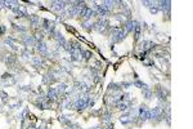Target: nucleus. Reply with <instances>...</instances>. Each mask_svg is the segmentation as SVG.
Instances as JSON below:
<instances>
[{
  "label": "nucleus",
  "instance_id": "f257e3e1",
  "mask_svg": "<svg viewBox=\"0 0 193 129\" xmlns=\"http://www.w3.org/2000/svg\"><path fill=\"white\" fill-rule=\"evenodd\" d=\"M158 4H160V5H157L158 9H162L163 12H167V13L170 12V4H171L170 1H160Z\"/></svg>",
  "mask_w": 193,
  "mask_h": 129
},
{
  "label": "nucleus",
  "instance_id": "f03ea898",
  "mask_svg": "<svg viewBox=\"0 0 193 129\" xmlns=\"http://www.w3.org/2000/svg\"><path fill=\"white\" fill-rule=\"evenodd\" d=\"M57 96H58L57 91H55L54 88H50L49 92H48V99H49V101H54V99L57 98Z\"/></svg>",
  "mask_w": 193,
  "mask_h": 129
},
{
  "label": "nucleus",
  "instance_id": "7ed1b4c3",
  "mask_svg": "<svg viewBox=\"0 0 193 129\" xmlns=\"http://www.w3.org/2000/svg\"><path fill=\"white\" fill-rule=\"evenodd\" d=\"M120 121L122 123V124H129L130 121H133L131 115H130V114H125V115H122V116L120 117Z\"/></svg>",
  "mask_w": 193,
  "mask_h": 129
},
{
  "label": "nucleus",
  "instance_id": "20e7f679",
  "mask_svg": "<svg viewBox=\"0 0 193 129\" xmlns=\"http://www.w3.org/2000/svg\"><path fill=\"white\" fill-rule=\"evenodd\" d=\"M37 49L41 52V54H48V48H47V44L45 43H37Z\"/></svg>",
  "mask_w": 193,
  "mask_h": 129
},
{
  "label": "nucleus",
  "instance_id": "39448f33",
  "mask_svg": "<svg viewBox=\"0 0 193 129\" xmlns=\"http://www.w3.org/2000/svg\"><path fill=\"white\" fill-rule=\"evenodd\" d=\"M117 109L120 110V111H126L129 109V103H126V102H118L117 103Z\"/></svg>",
  "mask_w": 193,
  "mask_h": 129
},
{
  "label": "nucleus",
  "instance_id": "423d86ee",
  "mask_svg": "<svg viewBox=\"0 0 193 129\" xmlns=\"http://www.w3.org/2000/svg\"><path fill=\"white\" fill-rule=\"evenodd\" d=\"M143 94H144V97L147 99H152V96H153V93L149 88H147V89H143Z\"/></svg>",
  "mask_w": 193,
  "mask_h": 129
},
{
  "label": "nucleus",
  "instance_id": "0eeeda50",
  "mask_svg": "<svg viewBox=\"0 0 193 129\" xmlns=\"http://www.w3.org/2000/svg\"><path fill=\"white\" fill-rule=\"evenodd\" d=\"M66 89H67V85H66V84H59L58 88H57L55 91H57V93H58V94H61V93H64Z\"/></svg>",
  "mask_w": 193,
  "mask_h": 129
},
{
  "label": "nucleus",
  "instance_id": "6e6552de",
  "mask_svg": "<svg viewBox=\"0 0 193 129\" xmlns=\"http://www.w3.org/2000/svg\"><path fill=\"white\" fill-rule=\"evenodd\" d=\"M25 43L27 44V45H32V44L35 43V37H32V36H26V37H25Z\"/></svg>",
  "mask_w": 193,
  "mask_h": 129
},
{
  "label": "nucleus",
  "instance_id": "1a4fd4ad",
  "mask_svg": "<svg viewBox=\"0 0 193 129\" xmlns=\"http://www.w3.org/2000/svg\"><path fill=\"white\" fill-rule=\"evenodd\" d=\"M81 57H84L85 59H89V58H92V53L89 50H81Z\"/></svg>",
  "mask_w": 193,
  "mask_h": 129
},
{
  "label": "nucleus",
  "instance_id": "9d476101",
  "mask_svg": "<svg viewBox=\"0 0 193 129\" xmlns=\"http://www.w3.org/2000/svg\"><path fill=\"white\" fill-rule=\"evenodd\" d=\"M120 89H121L120 85H118V84H116V83H113V84H111V85H110V91H111V92H112V91H113V92H118Z\"/></svg>",
  "mask_w": 193,
  "mask_h": 129
},
{
  "label": "nucleus",
  "instance_id": "9b49d317",
  "mask_svg": "<svg viewBox=\"0 0 193 129\" xmlns=\"http://www.w3.org/2000/svg\"><path fill=\"white\" fill-rule=\"evenodd\" d=\"M134 85L137 87V88H140V89H147V88H148V87L145 85V84H143L140 80H137V81L134 83Z\"/></svg>",
  "mask_w": 193,
  "mask_h": 129
},
{
  "label": "nucleus",
  "instance_id": "f8f14e48",
  "mask_svg": "<svg viewBox=\"0 0 193 129\" xmlns=\"http://www.w3.org/2000/svg\"><path fill=\"white\" fill-rule=\"evenodd\" d=\"M5 61H7V63H8V65H10V66H12V65L16 62V57H14L13 54H12V55H8V57H7V59H5Z\"/></svg>",
  "mask_w": 193,
  "mask_h": 129
},
{
  "label": "nucleus",
  "instance_id": "ddd939ff",
  "mask_svg": "<svg viewBox=\"0 0 193 129\" xmlns=\"http://www.w3.org/2000/svg\"><path fill=\"white\" fill-rule=\"evenodd\" d=\"M30 22H31V25H33V26H37V23H39V17H36V16H32V17H31V19H30Z\"/></svg>",
  "mask_w": 193,
  "mask_h": 129
},
{
  "label": "nucleus",
  "instance_id": "4468645a",
  "mask_svg": "<svg viewBox=\"0 0 193 129\" xmlns=\"http://www.w3.org/2000/svg\"><path fill=\"white\" fill-rule=\"evenodd\" d=\"M82 26H84L86 30H90V26H93V23H92L90 21H85L84 23H82Z\"/></svg>",
  "mask_w": 193,
  "mask_h": 129
},
{
  "label": "nucleus",
  "instance_id": "2eb2a0df",
  "mask_svg": "<svg viewBox=\"0 0 193 129\" xmlns=\"http://www.w3.org/2000/svg\"><path fill=\"white\" fill-rule=\"evenodd\" d=\"M33 65L35 66H39V65H41V58H33Z\"/></svg>",
  "mask_w": 193,
  "mask_h": 129
},
{
  "label": "nucleus",
  "instance_id": "dca6fc26",
  "mask_svg": "<svg viewBox=\"0 0 193 129\" xmlns=\"http://www.w3.org/2000/svg\"><path fill=\"white\" fill-rule=\"evenodd\" d=\"M142 4H143L144 7H148V8H149V7H152V5L155 4V3H153V1H143Z\"/></svg>",
  "mask_w": 193,
  "mask_h": 129
},
{
  "label": "nucleus",
  "instance_id": "f3484780",
  "mask_svg": "<svg viewBox=\"0 0 193 129\" xmlns=\"http://www.w3.org/2000/svg\"><path fill=\"white\" fill-rule=\"evenodd\" d=\"M22 54H23V57H25L26 59L31 57V52H28V50H26V52H23V53H22Z\"/></svg>",
  "mask_w": 193,
  "mask_h": 129
},
{
  "label": "nucleus",
  "instance_id": "a211bd4d",
  "mask_svg": "<svg viewBox=\"0 0 193 129\" xmlns=\"http://www.w3.org/2000/svg\"><path fill=\"white\" fill-rule=\"evenodd\" d=\"M158 10H160V9H158V7H151V13H153V14L157 13Z\"/></svg>",
  "mask_w": 193,
  "mask_h": 129
},
{
  "label": "nucleus",
  "instance_id": "6ab92c4d",
  "mask_svg": "<svg viewBox=\"0 0 193 129\" xmlns=\"http://www.w3.org/2000/svg\"><path fill=\"white\" fill-rule=\"evenodd\" d=\"M5 32V27L3 25H0V34H4Z\"/></svg>",
  "mask_w": 193,
  "mask_h": 129
},
{
  "label": "nucleus",
  "instance_id": "aec40b11",
  "mask_svg": "<svg viewBox=\"0 0 193 129\" xmlns=\"http://www.w3.org/2000/svg\"><path fill=\"white\" fill-rule=\"evenodd\" d=\"M110 129H112V128H111V127H110Z\"/></svg>",
  "mask_w": 193,
  "mask_h": 129
}]
</instances>
